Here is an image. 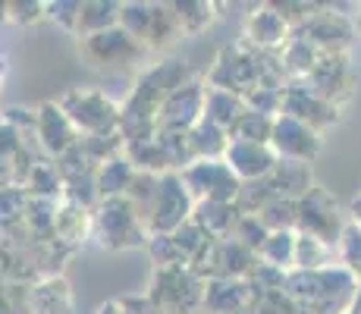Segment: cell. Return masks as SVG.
<instances>
[{"label": "cell", "instance_id": "21", "mask_svg": "<svg viewBox=\"0 0 361 314\" xmlns=\"http://www.w3.org/2000/svg\"><path fill=\"white\" fill-rule=\"evenodd\" d=\"M73 286L66 277L47 274L38 283H32V314H73Z\"/></svg>", "mask_w": 361, "mask_h": 314}, {"label": "cell", "instance_id": "24", "mask_svg": "<svg viewBox=\"0 0 361 314\" xmlns=\"http://www.w3.org/2000/svg\"><path fill=\"white\" fill-rule=\"evenodd\" d=\"M132 179H135V167H132L129 157L116 155L110 160H104L98 167V173H94V183H98V195L101 201L104 198H120V195L129 192Z\"/></svg>", "mask_w": 361, "mask_h": 314}, {"label": "cell", "instance_id": "22", "mask_svg": "<svg viewBox=\"0 0 361 314\" xmlns=\"http://www.w3.org/2000/svg\"><path fill=\"white\" fill-rule=\"evenodd\" d=\"M295 242H298V229H274L264 239V246L258 248V261L267 267H276L283 274L295 270Z\"/></svg>", "mask_w": 361, "mask_h": 314}, {"label": "cell", "instance_id": "19", "mask_svg": "<svg viewBox=\"0 0 361 314\" xmlns=\"http://www.w3.org/2000/svg\"><path fill=\"white\" fill-rule=\"evenodd\" d=\"M264 183L270 186L274 198L286 201H302L305 195L314 188V176H311V164H295V160H280L270 170V176H264Z\"/></svg>", "mask_w": 361, "mask_h": 314}, {"label": "cell", "instance_id": "27", "mask_svg": "<svg viewBox=\"0 0 361 314\" xmlns=\"http://www.w3.org/2000/svg\"><path fill=\"white\" fill-rule=\"evenodd\" d=\"M120 10L123 4H104V0H85L79 13V38H88V35H98L107 29H116L120 25Z\"/></svg>", "mask_w": 361, "mask_h": 314}, {"label": "cell", "instance_id": "35", "mask_svg": "<svg viewBox=\"0 0 361 314\" xmlns=\"http://www.w3.org/2000/svg\"><path fill=\"white\" fill-rule=\"evenodd\" d=\"M345 220H349V223H355V227L361 229V192H358L355 198L349 201V211H345Z\"/></svg>", "mask_w": 361, "mask_h": 314}, {"label": "cell", "instance_id": "25", "mask_svg": "<svg viewBox=\"0 0 361 314\" xmlns=\"http://www.w3.org/2000/svg\"><path fill=\"white\" fill-rule=\"evenodd\" d=\"M339 264L336 258V246H330L327 239L314 233H298L295 242V270H324Z\"/></svg>", "mask_w": 361, "mask_h": 314}, {"label": "cell", "instance_id": "9", "mask_svg": "<svg viewBox=\"0 0 361 314\" xmlns=\"http://www.w3.org/2000/svg\"><path fill=\"white\" fill-rule=\"evenodd\" d=\"M343 214L336 207V198L327 192V188L314 186L302 201H298V233H314L321 239H327L330 246H336L339 236L345 229Z\"/></svg>", "mask_w": 361, "mask_h": 314}, {"label": "cell", "instance_id": "2", "mask_svg": "<svg viewBox=\"0 0 361 314\" xmlns=\"http://www.w3.org/2000/svg\"><path fill=\"white\" fill-rule=\"evenodd\" d=\"M204 289L207 280H201L189 264H173L154 270L148 302L157 314H198L204 308Z\"/></svg>", "mask_w": 361, "mask_h": 314}, {"label": "cell", "instance_id": "17", "mask_svg": "<svg viewBox=\"0 0 361 314\" xmlns=\"http://www.w3.org/2000/svg\"><path fill=\"white\" fill-rule=\"evenodd\" d=\"M94 236V211L73 198L57 201V214H54V239L60 246H82L85 239Z\"/></svg>", "mask_w": 361, "mask_h": 314}, {"label": "cell", "instance_id": "11", "mask_svg": "<svg viewBox=\"0 0 361 314\" xmlns=\"http://www.w3.org/2000/svg\"><path fill=\"white\" fill-rule=\"evenodd\" d=\"M283 114L302 120L305 126L321 132V135L330 126L339 123V107L324 101L308 82H286V88H283Z\"/></svg>", "mask_w": 361, "mask_h": 314}, {"label": "cell", "instance_id": "39", "mask_svg": "<svg viewBox=\"0 0 361 314\" xmlns=\"http://www.w3.org/2000/svg\"><path fill=\"white\" fill-rule=\"evenodd\" d=\"M198 314H207V311H198Z\"/></svg>", "mask_w": 361, "mask_h": 314}, {"label": "cell", "instance_id": "18", "mask_svg": "<svg viewBox=\"0 0 361 314\" xmlns=\"http://www.w3.org/2000/svg\"><path fill=\"white\" fill-rule=\"evenodd\" d=\"M255 289L248 280H207L204 308L207 314H248Z\"/></svg>", "mask_w": 361, "mask_h": 314}, {"label": "cell", "instance_id": "3", "mask_svg": "<svg viewBox=\"0 0 361 314\" xmlns=\"http://www.w3.org/2000/svg\"><path fill=\"white\" fill-rule=\"evenodd\" d=\"M101 248L107 251H123L135 246H148L151 233L145 227L142 214L135 211V205L120 195V198H104L94 207V236Z\"/></svg>", "mask_w": 361, "mask_h": 314}, {"label": "cell", "instance_id": "13", "mask_svg": "<svg viewBox=\"0 0 361 314\" xmlns=\"http://www.w3.org/2000/svg\"><path fill=\"white\" fill-rule=\"evenodd\" d=\"M305 82H308L324 101L343 107L352 97V92H355V66H352L349 54H321L314 73Z\"/></svg>", "mask_w": 361, "mask_h": 314}, {"label": "cell", "instance_id": "28", "mask_svg": "<svg viewBox=\"0 0 361 314\" xmlns=\"http://www.w3.org/2000/svg\"><path fill=\"white\" fill-rule=\"evenodd\" d=\"M183 35V25H179V16L173 10V4H154V19H151V32L145 47L148 51H161L170 41H176Z\"/></svg>", "mask_w": 361, "mask_h": 314}, {"label": "cell", "instance_id": "31", "mask_svg": "<svg viewBox=\"0 0 361 314\" xmlns=\"http://www.w3.org/2000/svg\"><path fill=\"white\" fill-rule=\"evenodd\" d=\"M336 258L361 286V229L355 223H345L343 236H339V242H336Z\"/></svg>", "mask_w": 361, "mask_h": 314}, {"label": "cell", "instance_id": "36", "mask_svg": "<svg viewBox=\"0 0 361 314\" xmlns=\"http://www.w3.org/2000/svg\"><path fill=\"white\" fill-rule=\"evenodd\" d=\"M98 314H132V308H129V302H110Z\"/></svg>", "mask_w": 361, "mask_h": 314}, {"label": "cell", "instance_id": "20", "mask_svg": "<svg viewBox=\"0 0 361 314\" xmlns=\"http://www.w3.org/2000/svg\"><path fill=\"white\" fill-rule=\"evenodd\" d=\"M242 217H245V214H242L239 205H233V201H198L195 214H192V223H198L214 242H220V239H233Z\"/></svg>", "mask_w": 361, "mask_h": 314}, {"label": "cell", "instance_id": "32", "mask_svg": "<svg viewBox=\"0 0 361 314\" xmlns=\"http://www.w3.org/2000/svg\"><path fill=\"white\" fill-rule=\"evenodd\" d=\"M151 19H154V4H123V10H120V25L132 38L142 41V44L148 41Z\"/></svg>", "mask_w": 361, "mask_h": 314}, {"label": "cell", "instance_id": "26", "mask_svg": "<svg viewBox=\"0 0 361 314\" xmlns=\"http://www.w3.org/2000/svg\"><path fill=\"white\" fill-rule=\"evenodd\" d=\"M242 114H245V101H242L239 95L207 85V97H204V120L207 123H214V126L230 132Z\"/></svg>", "mask_w": 361, "mask_h": 314}, {"label": "cell", "instance_id": "16", "mask_svg": "<svg viewBox=\"0 0 361 314\" xmlns=\"http://www.w3.org/2000/svg\"><path fill=\"white\" fill-rule=\"evenodd\" d=\"M224 160L233 167V173L242 183H258V179L270 176V170L280 164V157H276V151L270 148V145L242 142V138H233Z\"/></svg>", "mask_w": 361, "mask_h": 314}, {"label": "cell", "instance_id": "37", "mask_svg": "<svg viewBox=\"0 0 361 314\" xmlns=\"http://www.w3.org/2000/svg\"><path fill=\"white\" fill-rule=\"evenodd\" d=\"M349 314H361V289H358V296H355V305H352V311Z\"/></svg>", "mask_w": 361, "mask_h": 314}, {"label": "cell", "instance_id": "29", "mask_svg": "<svg viewBox=\"0 0 361 314\" xmlns=\"http://www.w3.org/2000/svg\"><path fill=\"white\" fill-rule=\"evenodd\" d=\"M274 123L276 116H267V114H258V110H248L235 120V126L230 129V138H242V142H261V145H270V135H274Z\"/></svg>", "mask_w": 361, "mask_h": 314}, {"label": "cell", "instance_id": "8", "mask_svg": "<svg viewBox=\"0 0 361 314\" xmlns=\"http://www.w3.org/2000/svg\"><path fill=\"white\" fill-rule=\"evenodd\" d=\"M295 35L311 41L321 54H349V44L355 38V19H349V13H339V4H327Z\"/></svg>", "mask_w": 361, "mask_h": 314}, {"label": "cell", "instance_id": "7", "mask_svg": "<svg viewBox=\"0 0 361 314\" xmlns=\"http://www.w3.org/2000/svg\"><path fill=\"white\" fill-rule=\"evenodd\" d=\"M79 51L92 66H126V63H138L148 54V47L138 38L116 25V29L88 35V38H79Z\"/></svg>", "mask_w": 361, "mask_h": 314}, {"label": "cell", "instance_id": "33", "mask_svg": "<svg viewBox=\"0 0 361 314\" xmlns=\"http://www.w3.org/2000/svg\"><path fill=\"white\" fill-rule=\"evenodd\" d=\"M6 10V19H13V23H23V25H29V23H38V19H44L47 16V4H6L4 6Z\"/></svg>", "mask_w": 361, "mask_h": 314}, {"label": "cell", "instance_id": "5", "mask_svg": "<svg viewBox=\"0 0 361 314\" xmlns=\"http://www.w3.org/2000/svg\"><path fill=\"white\" fill-rule=\"evenodd\" d=\"M198 201L192 198L189 186H185L183 173H161L157 179V192L154 201H151L148 211V233L151 236H173L192 223V214H195Z\"/></svg>", "mask_w": 361, "mask_h": 314}, {"label": "cell", "instance_id": "30", "mask_svg": "<svg viewBox=\"0 0 361 314\" xmlns=\"http://www.w3.org/2000/svg\"><path fill=\"white\" fill-rule=\"evenodd\" d=\"M173 10H176V16H179L183 35L204 32L207 25L214 23V16H217V6L204 4V0H185V4H173Z\"/></svg>", "mask_w": 361, "mask_h": 314}, {"label": "cell", "instance_id": "4", "mask_svg": "<svg viewBox=\"0 0 361 314\" xmlns=\"http://www.w3.org/2000/svg\"><path fill=\"white\" fill-rule=\"evenodd\" d=\"M60 107L79 129L82 138H110L120 135L123 126V107H116L98 88H73L60 97Z\"/></svg>", "mask_w": 361, "mask_h": 314}, {"label": "cell", "instance_id": "15", "mask_svg": "<svg viewBox=\"0 0 361 314\" xmlns=\"http://www.w3.org/2000/svg\"><path fill=\"white\" fill-rule=\"evenodd\" d=\"M295 29L283 19V13L274 4L255 6L245 19V44L261 54H280L293 41Z\"/></svg>", "mask_w": 361, "mask_h": 314}, {"label": "cell", "instance_id": "6", "mask_svg": "<svg viewBox=\"0 0 361 314\" xmlns=\"http://www.w3.org/2000/svg\"><path fill=\"white\" fill-rule=\"evenodd\" d=\"M183 179L195 201H233L235 205L245 186L226 160H195L183 170Z\"/></svg>", "mask_w": 361, "mask_h": 314}, {"label": "cell", "instance_id": "10", "mask_svg": "<svg viewBox=\"0 0 361 314\" xmlns=\"http://www.w3.org/2000/svg\"><path fill=\"white\" fill-rule=\"evenodd\" d=\"M324 135L311 126H305L302 120L289 114H280L274 123V135H270V148L276 151L280 160H295V164H311L321 155Z\"/></svg>", "mask_w": 361, "mask_h": 314}, {"label": "cell", "instance_id": "14", "mask_svg": "<svg viewBox=\"0 0 361 314\" xmlns=\"http://www.w3.org/2000/svg\"><path fill=\"white\" fill-rule=\"evenodd\" d=\"M35 138L41 142V148L47 155H54L57 160L82 142L79 129L66 116V110L60 107V101H47L35 110Z\"/></svg>", "mask_w": 361, "mask_h": 314}, {"label": "cell", "instance_id": "12", "mask_svg": "<svg viewBox=\"0 0 361 314\" xmlns=\"http://www.w3.org/2000/svg\"><path fill=\"white\" fill-rule=\"evenodd\" d=\"M204 97L207 85H201L195 79L179 92H173L164 101V107L157 110V132H192L204 120Z\"/></svg>", "mask_w": 361, "mask_h": 314}, {"label": "cell", "instance_id": "1", "mask_svg": "<svg viewBox=\"0 0 361 314\" xmlns=\"http://www.w3.org/2000/svg\"><path fill=\"white\" fill-rule=\"evenodd\" d=\"M283 289L298 314H349L361 286L343 264H333L324 270H293Z\"/></svg>", "mask_w": 361, "mask_h": 314}, {"label": "cell", "instance_id": "23", "mask_svg": "<svg viewBox=\"0 0 361 314\" xmlns=\"http://www.w3.org/2000/svg\"><path fill=\"white\" fill-rule=\"evenodd\" d=\"M317 60H321V51H317L311 41H305L302 35H293V41L280 51L283 73H286L289 82H305L311 73H314Z\"/></svg>", "mask_w": 361, "mask_h": 314}, {"label": "cell", "instance_id": "38", "mask_svg": "<svg viewBox=\"0 0 361 314\" xmlns=\"http://www.w3.org/2000/svg\"><path fill=\"white\" fill-rule=\"evenodd\" d=\"M352 19H355V32L361 35V10H358V13H355V16H352Z\"/></svg>", "mask_w": 361, "mask_h": 314}, {"label": "cell", "instance_id": "34", "mask_svg": "<svg viewBox=\"0 0 361 314\" xmlns=\"http://www.w3.org/2000/svg\"><path fill=\"white\" fill-rule=\"evenodd\" d=\"M79 13H82V4H47V16L57 19L69 32L79 29Z\"/></svg>", "mask_w": 361, "mask_h": 314}]
</instances>
